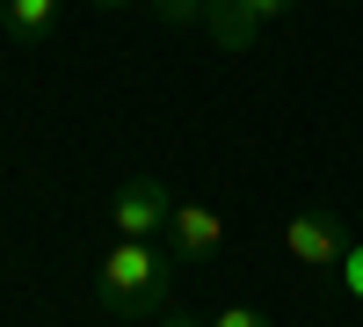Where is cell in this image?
<instances>
[{
	"label": "cell",
	"instance_id": "obj_1",
	"mask_svg": "<svg viewBox=\"0 0 363 327\" xmlns=\"http://www.w3.org/2000/svg\"><path fill=\"white\" fill-rule=\"evenodd\" d=\"M174 277L182 262L160 240H109L95 262V306L109 320H160L174 306Z\"/></svg>",
	"mask_w": 363,
	"mask_h": 327
},
{
	"label": "cell",
	"instance_id": "obj_2",
	"mask_svg": "<svg viewBox=\"0 0 363 327\" xmlns=\"http://www.w3.org/2000/svg\"><path fill=\"white\" fill-rule=\"evenodd\" d=\"M167 226H174V189L160 174L116 182V196H109V233L116 240H167Z\"/></svg>",
	"mask_w": 363,
	"mask_h": 327
},
{
	"label": "cell",
	"instance_id": "obj_3",
	"mask_svg": "<svg viewBox=\"0 0 363 327\" xmlns=\"http://www.w3.org/2000/svg\"><path fill=\"white\" fill-rule=\"evenodd\" d=\"M349 226L335 211H298L284 218V255L298 262V270H342V255H349Z\"/></svg>",
	"mask_w": 363,
	"mask_h": 327
},
{
	"label": "cell",
	"instance_id": "obj_4",
	"mask_svg": "<svg viewBox=\"0 0 363 327\" xmlns=\"http://www.w3.org/2000/svg\"><path fill=\"white\" fill-rule=\"evenodd\" d=\"M291 8H298V0H211V8H203V37L218 51H247L262 29L284 22Z\"/></svg>",
	"mask_w": 363,
	"mask_h": 327
},
{
	"label": "cell",
	"instance_id": "obj_5",
	"mask_svg": "<svg viewBox=\"0 0 363 327\" xmlns=\"http://www.w3.org/2000/svg\"><path fill=\"white\" fill-rule=\"evenodd\" d=\"M167 248L182 270H196V262H211L225 248V218L211 211V204H174V226H167Z\"/></svg>",
	"mask_w": 363,
	"mask_h": 327
},
{
	"label": "cell",
	"instance_id": "obj_6",
	"mask_svg": "<svg viewBox=\"0 0 363 327\" xmlns=\"http://www.w3.org/2000/svg\"><path fill=\"white\" fill-rule=\"evenodd\" d=\"M0 29H8V44L37 51L51 29H58V0H0Z\"/></svg>",
	"mask_w": 363,
	"mask_h": 327
},
{
	"label": "cell",
	"instance_id": "obj_7",
	"mask_svg": "<svg viewBox=\"0 0 363 327\" xmlns=\"http://www.w3.org/2000/svg\"><path fill=\"white\" fill-rule=\"evenodd\" d=\"M145 8H153L160 22H203V8H211V0H145Z\"/></svg>",
	"mask_w": 363,
	"mask_h": 327
},
{
	"label": "cell",
	"instance_id": "obj_8",
	"mask_svg": "<svg viewBox=\"0 0 363 327\" xmlns=\"http://www.w3.org/2000/svg\"><path fill=\"white\" fill-rule=\"evenodd\" d=\"M211 327H269V313H262V306H218Z\"/></svg>",
	"mask_w": 363,
	"mask_h": 327
},
{
	"label": "cell",
	"instance_id": "obj_9",
	"mask_svg": "<svg viewBox=\"0 0 363 327\" xmlns=\"http://www.w3.org/2000/svg\"><path fill=\"white\" fill-rule=\"evenodd\" d=\"M335 277H342V291H349V299L363 306V240H356V248L342 255V270H335Z\"/></svg>",
	"mask_w": 363,
	"mask_h": 327
},
{
	"label": "cell",
	"instance_id": "obj_10",
	"mask_svg": "<svg viewBox=\"0 0 363 327\" xmlns=\"http://www.w3.org/2000/svg\"><path fill=\"white\" fill-rule=\"evenodd\" d=\"M160 327H211V320H189V313H160Z\"/></svg>",
	"mask_w": 363,
	"mask_h": 327
},
{
	"label": "cell",
	"instance_id": "obj_11",
	"mask_svg": "<svg viewBox=\"0 0 363 327\" xmlns=\"http://www.w3.org/2000/svg\"><path fill=\"white\" fill-rule=\"evenodd\" d=\"M95 8H131V0H95Z\"/></svg>",
	"mask_w": 363,
	"mask_h": 327
},
{
	"label": "cell",
	"instance_id": "obj_12",
	"mask_svg": "<svg viewBox=\"0 0 363 327\" xmlns=\"http://www.w3.org/2000/svg\"><path fill=\"white\" fill-rule=\"evenodd\" d=\"M335 8H342V0H335Z\"/></svg>",
	"mask_w": 363,
	"mask_h": 327
}]
</instances>
